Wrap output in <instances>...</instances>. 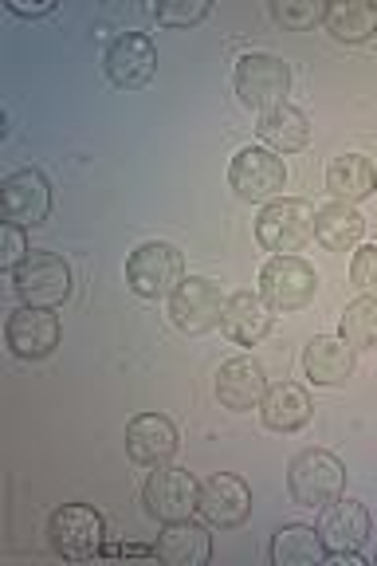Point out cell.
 <instances>
[{
    "label": "cell",
    "instance_id": "1",
    "mask_svg": "<svg viewBox=\"0 0 377 566\" xmlns=\"http://www.w3.org/2000/svg\"><path fill=\"white\" fill-rule=\"evenodd\" d=\"M126 283L138 300H169L185 283V256L169 240H146L126 260Z\"/></svg>",
    "mask_w": 377,
    "mask_h": 566
},
{
    "label": "cell",
    "instance_id": "2",
    "mask_svg": "<svg viewBox=\"0 0 377 566\" xmlns=\"http://www.w3.org/2000/svg\"><path fill=\"white\" fill-rule=\"evenodd\" d=\"M346 488L343 460L326 449H307L291 460L287 469V492L299 507H318L323 512L331 500H338Z\"/></svg>",
    "mask_w": 377,
    "mask_h": 566
},
{
    "label": "cell",
    "instance_id": "3",
    "mask_svg": "<svg viewBox=\"0 0 377 566\" xmlns=\"http://www.w3.org/2000/svg\"><path fill=\"white\" fill-rule=\"evenodd\" d=\"M232 87H237L240 103L252 111H272L283 106L291 95V67L272 52H244L232 71Z\"/></svg>",
    "mask_w": 377,
    "mask_h": 566
},
{
    "label": "cell",
    "instance_id": "4",
    "mask_svg": "<svg viewBox=\"0 0 377 566\" xmlns=\"http://www.w3.org/2000/svg\"><path fill=\"white\" fill-rule=\"evenodd\" d=\"M255 240L275 256H295L299 248L315 240V209L299 197H280L263 205V212L255 217Z\"/></svg>",
    "mask_w": 377,
    "mask_h": 566
},
{
    "label": "cell",
    "instance_id": "5",
    "mask_svg": "<svg viewBox=\"0 0 377 566\" xmlns=\"http://www.w3.org/2000/svg\"><path fill=\"white\" fill-rule=\"evenodd\" d=\"M48 539H52V551L71 563H83V558L103 555L106 547V523L95 507L87 504H63L52 512L48 520Z\"/></svg>",
    "mask_w": 377,
    "mask_h": 566
},
{
    "label": "cell",
    "instance_id": "6",
    "mask_svg": "<svg viewBox=\"0 0 377 566\" xmlns=\"http://www.w3.org/2000/svg\"><path fill=\"white\" fill-rule=\"evenodd\" d=\"M229 186L237 189V197L255 205L280 201L283 186H287V166L275 150L268 146H244L229 166Z\"/></svg>",
    "mask_w": 377,
    "mask_h": 566
},
{
    "label": "cell",
    "instance_id": "7",
    "mask_svg": "<svg viewBox=\"0 0 377 566\" xmlns=\"http://www.w3.org/2000/svg\"><path fill=\"white\" fill-rule=\"evenodd\" d=\"M12 287H17L24 307H60L71 300V264L55 252H32L24 264L12 272Z\"/></svg>",
    "mask_w": 377,
    "mask_h": 566
},
{
    "label": "cell",
    "instance_id": "8",
    "mask_svg": "<svg viewBox=\"0 0 377 566\" xmlns=\"http://www.w3.org/2000/svg\"><path fill=\"white\" fill-rule=\"evenodd\" d=\"M318 292V275L307 260L272 256L260 268V295L272 311H303Z\"/></svg>",
    "mask_w": 377,
    "mask_h": 566
},
{
    "label": "cell",
    "instance_id": "9",
    "mask_svg": "<svg viewBox=\"0 0 377 566\" xmlns=\"http://www.w3.org/2000/svg\"><path fill=\"white\" fill-rule=\"evenodd\" d=\"M197 500H201V484H197L193 472L177 469V464H158L142 484V504L161 523L189 520L197 512Z\"/></svg>",
    "mask_w": 377,
    "mask_h": 566
},
{
    "label": "cell",
    "instance_id": "10",
    "mask_svg": "<svg viewBox=\"0 0 377 566\" xmlns=\"http://www.w3.org/2000/svg\"><path fill=\"white\" fill-rule=\"evenodd\" d=\"M52 212V181L40 169H17L4 177L0 186V217L4 224H20V229H35L48 221Z\"/></svg>",
    "mask_w": 377,
    "mask_h": 566
},
{
    "label": "cell",
    "instance_id": "11",
    "mask_svg": "<svg viewBox=\"0 0 377 566\" xmlns=\"http://www.w3.org/2000/svg\"><path fill=\"white\" fill-rule=\"evenodd\" d=\"M220 311H224V295L212 280L205 275H185V283L169 295V318L174 327L185 335H205L220 323Z\"/></svg>",
    "mask_w": 377,
    "mask_h": 566
},
{
    "label": "cell",
    "instance_id": "12",
    "mask_svg": "<svg viewBox=\"0 0 377 566\" xmlns=\"http://www.w3.org/2000/svg\"><path fill=\"white\" fill-rule=\"evenodd\" d=\"M106 80L115 83L118 91H138L154 80L158 71V48L146 32H123L115 44L106 48Z\"/></svg>",
    "mask_w": 377,
    "mask_h": 566
},
{
    "label": "cell",
    "instance_id": "13",
    "mask_svg": "<svg viewBox=\"0 0 377 566\" xmlns=\"http://www.w3.org/2000/svg\"><path fill=\"white\" fill-rule=\"evenodd\" d=\"M60 315L52 307H20L4 323V338H9V350L24 363H40L60 346Z\"/></svg>",
    "mask_w": 377,
    "mask_h": 566
},
{
    "label": "cell",
    "instance_id": "14",
    "mask_svg": "<svg viewBox=\"0 0 377 566\" xmlns=\"http://www.w3.org/2000/svg\"><path fill=\"white\" fill-rule=\"evenodd\" d=\"M197 515L209 527H240L252 515V488L232 472H212L201 484V500H197Z\"/></svg>",
    "mask_w": 377,
    "mask_h": 566
},
{
    "label": "cell",
    "instance_id": "15",
    "mask_svg": "<svg viewBox=\"0 0 377 566\" xmlns=\"http://www.w3.org/2000/svg\"><path fill=\"white\" fill-rule=\"evenodd\" d=\"M318 539H323L326 555H343V551H362L369 539V512L358 500H331L318 512Z\"/></svg>",
    "mask_w": 377,
    "mask_h": 566
},
{
    "label": "cell",
    "instance_id": "16",
    "mask_svg": "<svg viewBox=\"0 0 377 566\" xmlns=\"http://www.w3.org/2000/svg\"><path fill=\"white\" fill-rule=\"evenodd\" d=\"M126 452H130L134 464H169L177 452V424L161 413H138L126 424Z\"/></svg>",
    "mask_w": 377,
    "mask_h": 566
},
{
    "label": "cell",
    "instance_id": "17",
    "mask_svg": "<svg viewBox=\"0 0 377 566\" xmlns=\"http://www.w3.org/2000/svg\"><path fill=\"white\" fill-rule=\"evenodd\" d=\"M154 547H158L161 563H169V566H205L212 558L209 523H197L193 515H189V520L161 523Z\"/></svg>",
    "mask_w": 377,
    "mask_h": 566
},
{
    "label": "cell",
    "instance_id": "18",
    "mask_svg": "<svg viewBox=\"0 0 377 566\" xmlns=\"http://www.w3.org/2000/svg\"><path fill=\"white\" fill-rule=\"evenodd\" d=\"M263 394H268V374L255 358H229L217 374V401L232 413H248L260 409Z\"/></svg>",
    "mask_w": 377,
    "mask_h": 566
},
{
    "label": "cell",
    "instance_id": "19",
    "mask_svg": "<svg viewBox=\"0 0 377 566\" xmlns=\"http://www.w3.org/2000/svg\"><path fill=\"white\" fill-rule=\"evenodd\" d=\"M275 311L263 303L260 292H237L224 300V311H220V331L240 346H255L260 338L272 335Z\"/></svg>",
    "mask_w": 377,
    "mask_h": 566
},
{
    "label": "cell",
    "instance_id": "20",
    "mask_svg": "<svg viewBox=\"0 0 377 566\" xmlns=\"http://www.w3.org/2000/svg\"><path fill=\"white\" fill-rule=\"evenodd\" d=\"M315 417V401L303 386L295 381H280V386H268L260 401V421L263 429H272V433H299L303 424Z\"/></svg>",
    "mask_w": 377,
    "mask_h": 566
},
{
    "label": "cell",
    "instance_id": "21",
    "mask_svg": "<svg viewBox=\"0 0 377 566\" xmlns=\"http://www.w3.org/2000/svg\"><path fill=\"white\" fill-rule=\"evenodd\" d=\"M303 370L311 386H343L354 374V346H346V338L315 335L303 350Z\"/></svg>",
    "mask_w": 377,
    "mask_h": 566
},
{
    "label": "cell",
    "instance_id": "22",
    "mask_svg": "<svg viewBox=\"0 0 377 566\" xmlns=\"http://www.w3.org/2000/svg\"><path fill=\"white\" fill-rule=\"evenodd\" d=\"M255 134L268 150L275 154H299L307 150L311 142V118L299 111V106L283 103V106H272V111H263L260 123H255Z\"/></svg>",
    "mask_w": 377,
    "mask_h": 566
},
{
    "label": "cell",
    "instance_id": "23",
    "mask_svg": "<svg viewBox=\"0 0 377 566\" xmlns=\"http://www.w3.org/2000/svg\"><path fill=\"white\" fill-rule=\"evenodd\" d=\"M362 232H366V217L354 205L331 201L315 209V240L326 252H350V248H358Z\"/></svg>",
    "mask_w": 377,
    "mask_h": 566
},
{
    "label": "cell",
    "instance_id": "24",
    "mask_svg": "<svg viewBox=\"0 0 377 566\" xmlns=\"http://www.w3.org/2000/svg\"><path fill=\"white\" fill-rule=\"evenodd\" d=\"M326 189H331L338 201L358 205L366 197H374L377 189V169L366 154H343L326 166Z\"/></svg>",
    "mask_w": 377,
    "mask_h": 566
},
{
    "label": "cell",
    "instance_id": "25",
    "mask_svg": "<svg viewBox=\"0 0 377 566\" xmlns=\"http://www.w3.org/2000/svg\"><path fill=\"white\" fill-rule=\"evenodd\" d=\"M323 28L338 44H366L377 32V4L374 0H334L326 4Z\"/></svg>",
    "mask_w": 377,
    "mask_h": 566
},
{
    "label": "cell",
    "instance_id": "26",
    "mask_svg": "<svg viewBox=\"0 0 377 566\" xmlns=\"http://www.w3.org/2000/svg\"><path fill=\"white\" fill-rule=\"evenodd\" d=\"M272 563L275 566H318L326 563V547L318 539V527H307V523H287V527L275 531L272 539Z\"/></svg>",
    "mask_w": 377,
    "mask_h": 566
},
{
    "label": "cell",
    "instance_id": "27",
    "mask_svg": "<svg viewBox=\"0 0 377 566\" xmlns=\"http://www.w3.org/2000/svg\"><path fill=\"white\" fill-rule=\"evenodd\" d=\"M338 331H343L346 346H354V350H377V300L374 295H362V300L346 303Z\"/></svg>",
    "mask_w": 377,
    "mask_h": 566
},
{
    "label": "cell",
    "instance_id": "28",
    "mask_svg": "<svg viewBox=\"0 0 377 566\" xmlns=\"http://www.w3.org/2000/svg\"><path fill=\"white\" fill-rule=\"evenodd\" d=\"M212 12V0H166L154 9V20L161 28H193L201 24L205 17Z\"/></svg>",
    "mask_w": 377,
    "mask_h": 566
},
{
    "label": "cell",
    "instance_id": "29",
    "mask_svg": "<svg viewBox=\"0 0 377 566\" xmlns=\"http://www.w3.org/2000/svg\"><path fill=\"white\" fill-rule=\"evenodd\" d=\"M272 12L283 28H291V32H307V28L323 24L326 4L323 0H280Z\"/></svg>",
    "mask_w": 377,
    "mask_h": 566
},
{
    "label": "cell",
    "instance_id": "30",
    "mask_svg": "<svg viewBox=\"0 0 377 566\" xmlns=\"http://www.w3.org/2000/svg\"><path fill=\"white\" fill-rule=\"evenodd\" d=\"M350 280L362 287V295H374V300H377V244H366V248H358V252H354Z\"/></svg>",
    "mask_w": 377,
    "mask_h": 566
},
{
    "label": "cell",
    "instance_id": "31",
    "mask_svg": "<svg viewBox=\"0 0 377 566\" xmlns=\"http://www.w3.org/2000/svg\"><path fill=\"white\" fill-rule=\"evenodd\" d=\"M28 256H32V252H28L24 229H20V224H4V229H0V268L17 272Z\"/></svg>",
    "mask_w": 377,
    "mask_h": 566
},
{
    "label": "cell",
    "instance_id": "32",
    "mask_svg": "<svg viewBox=\"0 0 377 566\" xmlns=\"http://www.w3.org/2000/svg\"><path fill=\"white\" fill-rule=\"evenodd\" d=\"M103 555H123V558H158V547H146V543H115V547H103Z\"/></svg>",
    "mask_w": 377,
    "mask_h": 566
},
{
    "label": "cell",
    "instance_id": "33",
    "mask_svg": "<svg viewBox=\"0 0 377 566\" xmlns=\"http://www.w3.org/2000/svg\"><path fill=\"white\" fill-rule=\"evenodd\" d=\"M12 17H24V20H40V17H52L55 4L48 0V4H32V9H24V4H9Z\"/></svg>",
    "mask_w": 377,
    "mask_h": 566
},
{
    "label": "cell",
    "instance_id": "34",
    "mask_svg": "<svg viewBox=\"0 0 377 566\" xmlns=\"http://www.w3.org/2000/svg\"><path fill=\"white\" fill-rule=\"evenodd\" d=\"M374 563H377V555H374Z\"/></svg>",
    "mask_w": 377,
    "mask_h": 566
}]
</instances>
